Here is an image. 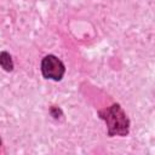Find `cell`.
<instances>
[{
  "label": "cell",
  "instance_id": "3957f363",
  "mask_svg": "<svg viewBox=\"0 0 155 155\" xmlns=\"http://www.w3.org/2000/svg\"><path fill=\"white\" fill-rule=\"evenodd\" d=\"M0 67L4 70H6V71H12L13 70V61H12V57L6 51L0 52Z\"/></svg>",
  "mask_w": 155,
  "mask_h": 155
},
{
  "label": "cell",
  "instance_id": "277c9868",
  "mask_svg": "<svg viewBox=\"0 0 155 155\" xmlns=\"http://www.w3.org/2000/svg\"><path fill=\"white\" fill-rule=\"evenodd\" d=\"M0 145H1V139H0Z\"/></svg>",
  "mask_w": 155,
  "mask_h": 155
},
{
  "label": "cell",
  "instance_id": "7a4b0ae2",
  "mask_svg": "<svg viewBox=\"0 0 155 155\" xmlns=\"http://www.w3.org/2000/svg\"><path fill=\"white\" fill-rule=\"evenodd\" d=\"M41 73L45 79L59 81L65 73V67L59 58L53 54H47L41 61Z\"/></svg>",
  "mask_w": 155,
  "mask_h": 155
},
{
  "label": "cell",
  "instance_id": "6da1fadb",
  "mask_svg": "<svg viewBox=\"0 0 155 155\" xmlns=\"http://www.w3.org/2000/svg\"><path fill=\"white\" fill-rule=\"evenodd\" d=\"M98 116L107 124L108 136H121L125 137L130 132V120L120 107V104L115 103L108 108H104L98 111Z\"/></svg>",
  "mask_w": 155,
  "mask_h": 155
}]
</instances>
